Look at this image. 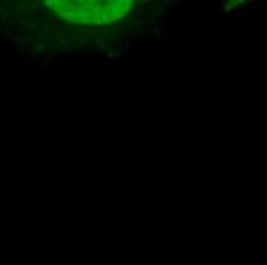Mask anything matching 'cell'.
Segmentation results:
<instances>
[{"instance_id": "cell-1", "label": "cell", "mask_w": 267, "mask_h": 265, "mask_svg": "<svg viewBox=\"0 0 267 265\" xmlns=\"http://www.w3.org/2000/svg\"><path fill=\"white\" fill-rule=\"evenodd\" d=\"M183 46V25L181 20L177 18L172 23V49H181Z\"/></svg>"}, {"instance_id": "cell-2", "label": "cell", "mask_w": 267, "mask_h": 265, "mask_svg": "<svg viewBox=\"0 0 267 265\" xmlns=\"http://www.w3.org/2000/svg\"><path fill=\"white\" fill-rule=\"evenodd\" d=\"M132 64H134V55H132L131 52H126V55H121V57L118 58V61L109 64L108 67H120V66L129 67V66H132Z\"/></svg>"}, {"instance_id": "cell-3", "label": "cell", "mask_w": 267, "mask_h": 265, "mask_svg": "<svg viewBox=\"0 0 267 265\" xmlns=\"http://www.w3.org/2000/svg\"><path fill=\"white\" fill-rule=\"evenodd\" d=\"M212 8H210V11H209V15H207V20H206V23L209 25L210 23V18L212 17H215V15H220L221 14V6H220V0H212Z\"/></svg>"}, {"instance_id": "cell-4", "label": "cell", "mask_w": 267, "mask_h": 265, "mask_svg": "<svg viewBox=\"0 0 267 265\" xmlns=\"http://www.w3.org/2000/svg\"><path fill=\"white\" fill-rule=\"evenodd\" d=\"M60 17H62V20H65V21H77V23L80 21L75 11H62V12H60Z\"/></svg>"}, {"instance_id": "cell-5", "label": "cell", "mask_w": 267, "mask_h": 265, "mask_svg": "<svg viewBox=\"0 0 267 265\" xmlns=\"http://www.w3.org/2000/svg\"><path fill=\"white\" fill-rule=\"evenodd\" d=\"M52 63H54V57H52V55H48V57H45L43 60H40V67H42V70H43V72H51Z\"/></svg>"}, {"instance_id": "cell-6", "label": "cell", "mask_w": 267, "mask_h": 265, "mask_svg": "<svg viewBox=\"0 0 267 265\" xmlns=\"http://www.w3.org/2000/svg\"><path fill=\"white\" fill-rule=\"evenodd\" d=\"M91 18H92L91 9H88V8L82 6V8H80V15H78V20H80V21H83V23H89V21H91Z\"/></svg>"}, {"instance_id": "cell-7", "label": "cell", "mask_w": 267, "mask_h": 265, "mask_svg": "<svg viewBox=\"0 0 267 265\" xmlns=\"http://www.w3.org/2000/svg\"><path fill=\"white\" fill-rule=\"evenodd\" d=\"M78 44L80 47H83L85 44H88L89 43V38L88 37H83V35H78V37H72L71 40H69V44Z\"/></svg>"}, {"instance_id": "cell-8", "label": "cell", "mask_w": 267, "mask_h": 265, "mask_svg": "<svg viewBox=\"0 0 267 265\" xmlns=\"http://www.w3.org/2000/svg\"><path fill=\"white\" fill-rule=\"evenodd\" d=\"M131 47H132V41L129 38H126L123 43H120V47H118V54H123V52H131Z\"/></svg>"}, {"instance_id": "cell-9", "label": "cell", "mask_w": 267, "mask_h": 265, "mask_svg": "<svg viewBox=\"0 0 267 265\" xmlns=\"http://www.w3.org/2000/svg\"><path fill=\"white\" fill-rule=\"evenodd\" d=\"M11 41L12 43H18L20 46H23V44L31 43V37L29 35H25V37H11Z\"/></svg>"}, {"instance_id": "cell-10", "label": "cell", "mask_w": 267, "mask_h": 265, "mask_svg": "<svg viewBox=\"0 0 267 265\" xmlns=\"http://www.w3.org/2000/svg\"><path fill=\"white\" fill-rule=\"evenodd\" d=\"M154 15L157 17V18H161L163 15H164V8H163V5H160L158 2H154Z\"/></svg>"}, {"instance_id": "cell-11", "label": "cell", "mask_w": 267, "mask_h": 265, "mask_svg": "<svg viewBox=\"0 0 267 265\" xmlns=\"http://www.w3.org/2000/svg\"><path fill=\"white\" fill-rule=\"evenodd\" d=\"M103 23H102V18H100V15H94L92 18H91V21H89V28H98V26H102Z\"/></svg>"}, {"instance_id": "cell-12", "label": "cell", "mask_w": 267, "mask_h": 265, "mask_svg": "<svg viewBox=\"0 0 267 265\" xmlns=\"http://www.w3.org/2000/svg\"><path fill=\"white\" fill-rule=\"evenodd\" d=\"M38 18L43 20V21H52V15L49 14V11H45V9H40V12H38Z\"/></svg>"}, {"instance_id": "cell-13", "label": "cell", "mask_w": 267, "mask_h": 265, "mask_svg": "<svg viewBox=\"0 0 267 265\" xmlns=\"http://www.w3.org/2000/svg\"><path fill=\"white\" fill-rule=\"evenodd\" d=\"M244 18H247V12H232L230 14V21L244 20Z\"/></svg>"}, {"instance_id": "cell-14", "label": "cell", "mask_w": 267, "mask_h": 265, "mask_svg": "<svg viewBox=\"0 0 267 265\" xmlns=\"http://www.w3.org/2000/svg\"><path fill=\"white\" fill-rule=\"evenodd\" d=\"M123 18V14L121 12H111V14H108V21H118V20H121Z\"/></svg>"}, {"instance_id": "cell-15", "label": "cell", "mask_w": 267, "mask_h": 265, "mask_svg": "<svg viewBox=\"0 0 267 265\" xmlns=\"http://www.w3.org/2000/svg\"><path fill=\"white\" fill-rule=\"evenodd\" d=\"M49 44V41H45V43H40L38 46H34V52L37 54V55H42L43 52H45V47Z\"/></svg>"}, {"instance_id": "cell-16", "label": "cell", "mask_w": 267, "mask_h": 265, "mask_svg": "<svg viewBox=\"0 0 267 265\" xmlns=\"http://www.w3.org/2000/svg\"><path fill=\"white\" fill-rule=\"evenodd\" d=\"M157 17L154 15V14H148V15H144V20H143V23H152V25H157Z\"/></svg>"}, {"instance_id": "cell-17", "label": "cell", "mask_w": 267, "mask_h": 265, "mask_svg": "<svg viewBox=\"0 0 267 265\" xmlns=\"http://www.w3.org/2000/svg\"><path fill=\"white\" fill-rule=\"evenodd\" d=\"M141 28H143V21H138V23H135V25L132 26V35L141 34V32H143V31H141Z\"/></svg>"}, {"instance_id": "cell-18", "label": "cell", "mask_w": 267, "mask_h": 265, "mask_svg": "<svg viewBox=\"0 0 267 265\" xmlns=\"http://www.w3.org/2000/svg\"><path fill=\"white\" fill-rule=\"evenodd\" d=\"M151 32H152V35H154V37H160V35L163 34V28H161V26L154 25V26H152V29H151Z\"/></svg>"}, {"instance_id": "cell-19", "label": "cell", "mask_w": 267, "mask_h": 265, "mask_svg": "<svg viewBox=\"0 0 267 265\" xmlns=\"http://www.w3.org/2000/svg\"><path fill=\"white\" fill-rule=\"evenodd\" d=\"M143 15H144V12H143V11H138V9L134 6V11H132V15H131V18H132V20H137L138 17H143Z\"/></svg>"}, {"instance_id": "cell-20", "label": "cell", "mask_w": 267, "mask_h": 265, "mask_svg": "<svg viewBox=\"0 0 267 265\" xmlns=\"http://www.w3.org/2000/svg\"><path fill=\"white\" fill-rule=\"evenodd\" d=\"M106 57L109 58V60H118L121 55L118 54V52H115V51H108V54H106Z\"/></svg>"}, {"instance_id": "cell-21", "label": "cell", "mask_w": 267, "mask_h": 265, "mask_svg": "<svg viewBox=\"0 0 267 265\" xmlns=\"http://www.w3.org/2000/svg\"><path fill=\"white\" fill-rule=\"evenodd\" d=\"M180 3H183L181 0H166L163 6H172V5H180Z\"/></svg>"}, {"instance_id": "cell-22", "label": "cell", "mask_w": 267, "mask_h": 265, "mask_svg": "<svg viewBox=\"0 0 267 265\" xmlns=\"http://www.w3.org/2000/svg\"><path fill=\"white\" fill-rule=\"evenodd\" d=\"M264 3H265V2H259V0H256V2H253V3H252V5H253V9H252V11H253V12H256V11H258V9H259V8H261Z\"/></svg>"}, {"instance_id": "cell-23", "label": "cell", "mask_w": 267, "mask_h": 265, "mask_svg": "<svg viewBox=\"0 0 267 265\" xmlns=\"http://www.w3.org/2000/svg\"><path fill=\"white\" fill-rule=\"evenodd\" d=\"M233 8H235V6H233L232 3H226V5H224V8H223L221 11H224V12H232V11H233Z\"/></svg>"}, {"instance_id": "cell-24", "label": "cell", "mask_w": 267, "mask_h": 265, "mask_svg": "<svg viewBox=\"0 0 267 265\" xmlns=\"http://www.w3.org/2000/svg\"><path fill=\"white\" fill-rule=\"evenodd\" d=\"M43 3H45V5L48 6V8H54V6L57 5V2H55V0H45Z\"/></svg>"}, {"instance_id": "cell-25", "label": "cell", "mask_w": 267, "mask_h": 265, "mask_svg": "<svg viewBox=\"0 0 267 265\" xmlns=\"http://www.w3.org/2000/svg\"><path fill=\"white\" fill-rule=\"evenodd\" d=\"M98 47H100V52H102V54H108V43H106V41H105L103 44H100Z\"/></svg>"}, {"instance_id": "cell-26", "label": "cell", "mask_w": 267, "mask_h": 265, "mask_svg": "<svg viewBox=\"0 0 267 265\" xmlns=\"http://www.w3.org/2000/svg\"><path fill=\"white\" fill-rule=\"evenodd\" d=\"M28 9V6L26 5H18L17 8H15V11L14 12H23V11H26Z\"/></svg>"}, {"instance_id": "cell-27", "label": "cell", "mask_w": 267, "mask_h": 265, "mask_svg": "<svg viewBox=\"0 0 267 265\" xmlns=\"http://www.w3.org/2000/svg\"><path fill=\"white\" fill-rule=\"evenodd\" d=\"M60 44H62L63 47H66V46L69 44V38H66V37H62V38H60Z\"/></svg>"}, {"instance_id": "cell-28", "label": "cell", "mask_w": 267, "mask_h": 265, "mask_svg": "<svg viewBox=\"0 0 267 265\" xmlns=\"http://www.w3.org/2000/svg\"><path fill=\"white\" fill-rule=\"evenodd\" d=\"M31 9H32L34 12H37V14L40 12V6H38L37 3H31Z\"/></svg>"}, {"instance_id": "cell-29", "label": "cell", "mask_w": 267, "mask_h": 265, "mask_svg": "<svg viewBox=\"0 0 267 265\" xmlns=\"http://www.w3.org/2000/svg\"><path fill=\"white\" fill-rule=\"evenodd\" d=\"M57 52H58V54H69L71 51L68 49V47H60V49H57Z\"/></svg>"}, {"instance_id": "cell-30", "label": "cell", "mask_w": 267, "mask_h": 265, "mask_svg": "<svg viewBox=\"0 0 267 265\" xmlns=\"http://www.w3.org/2000/svg\"><path fill=\"white\" fill-rule=\"evenodd\" d=\"M92 9V12H95V14H98L100 11H102V5H97V6H94V8H91Z\"/></svg>"}, {"instance_id": "cell-31", "label": "cell", "mask_w": 267, "mask_h": 265, "mask_svg": "<svg viewBox=\"0 0 267 265\" xmlns=\"http://www.w3.org/2000/svg\"><path fill=\"white\" fill-rule=\"evenodd\" d=\"M62 37H63V35H62L58 31H54V38H55V40H58V41H60V38H62Z\"/></svg>"}, {"instance_id": "cell-32", "label": "cell", "mask_w": 267, "mask_h": 265, "mask_svg": "<svg viewBox=\"0 0 267 265\" xmlns=\"http://www.w3.org/2000/svg\"><path fill=\"white\" fill-rule=\"evenodd\" d=\"M60 12H62L60 6H54V14H55V15H60Z\"/></svg>"}, {"instance_id": "cell-33", "label": "cell", "mask_w": 267, "mask_h": 265, "mask_svg": "<svg viewBox=\"0 0 267 265\" xmlns=\"http://www.w3.org/2000/svg\"><path fill=\"white\" fill-rule=\"evenodd\" d=\"M17 20H18V23H20V25H26V26H28V21H26V20H23L22 17H18Z\"/></svg>"}, {"instance_id": "cell-34", "label": "cell", "mask_w": 267, "mask_h": 265, "mask_svg": "<svg viewBox=\"0 0 267 265\" xmlns=\"http://www.w3.org/2000/svg\"><path fill=\"white\" fill-rule=\"evenodd\" d=\"M221 23H223L224 26H229V25H230L232 21H230V20H221Z\"/></svg>"}, {"instance_id": "cell-35", "label": "cell", "mask_w": 267, "mask_h": 265, "mask_svg": "<svg viewBox=\"0 0 267 265\" xmlns=\"http://www.w3.org/2000/svg\"><path fill=\"white\" fill-rule=\"evenodd\" d=\"M32 55H35V52H34V46L29 47V57H32Z\"/></svg>"}, {"instance_id": "cell-36", "label": "cell", "mask_w": 267, "mask_h": 265, "mask_svg": "<svg viewBox=\"0 0 267 265\" xmlns=\"http://www.w3.org/2000/svg\"><path fill=\"white\" fill-rule=\"evenodd\" d=\"M132 23H125V28H128V29H132Z\"/></svg>"}, {"instance_id": "cell-37", "label": "cell", "mask_w": 267, "mask_h": 265, "mask_svg": "<svg viewBox=\"0 0 267 265\" xmlns=\"http://www.w3.org/2000/svg\"><path fill=\"white\" fill-rule=\"evenodd\" d=\"M0 21H2V23H5V15H0Z\"/></svg>"}]
</instances>
